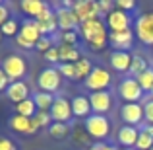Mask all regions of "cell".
Listing matches in <instances>:
<instances>
[{"instance_id": "1", "label": "cell", "mask_w": 153, "mask_h": 150, "mask_svg": "<svg viewBox=\"0 0 153 150\" xmlns=\"http://www.w3.org/2000/svg\"><path fill=\"white\" fill-rule=\"evenodd\" d=\"M79 35L87 41L91 51H103L108 43L107 33V22L103 20H89V22L79 23Z\"/></svg>"}, {"instance_id": "2", "label": "cell", "mask_w": 153, "mask_h": 150, "mask_svg": "<svg viewBox=\"0 0 153 150\" xmlns=\"http://www.w3.org/2000/svg\"><path fill=\"white\" fill-rule=\"evenodd\" d=\"M83 129L87 131V135H89L91 139H95V140H105V139H108L112 127H111V121H108L105 115L91 113V115L85 119V123H83Z\"/></svg>"}, {"instance_id": "3", "label": "cell", "mask_w": 153, "mask_h": 150, "mask_svg": "<svg viewBox=\"0 0 153 150\" xmlns=\"http://www.w3.org/2000/svg\"><path fill=\"white\" fill-rule=\"evenodd\" d=\"M2 70L6 72L8 80L10 82H19V80L25 76L27 72V63L25 59H23L22 55H16V53H12V55H8L6 59L2 60Z\"/></svg>"}, {"instance_id": "4", "label": "cell", "mask_w": 153, "mask_h": 150, "mask_svg": "<svg viewBox=\"0 0 153 150\" xmlns=\"http://www.w3.org/2000/svg\"><path fill=\"white\" fill-rule=\"evenodd\" d=\"M37 86L41 92H47V94H54V92L60 90L62 86V74L58 72L56 66H47L39 72L37 76Z\"/></svg>"}, {"instance_id": "5", "label": "cell", "mask_w": 153, "mask_h": 150, "mask_svg": "<svg viewBox=\"0 0 153 150\" xmlns=\"http://www.w3.org/2000/svg\"><path fill=\"white\" fill-rule=\"evenodd\" d=\"M116 92L124 99V103H140V99L146 94L136 78H122L116 86Z\"/></svg>"}, {"instance_id": "6", "label": "cell", "mask_w": 153, "mask_h": 150, "mask_svg": "<svg viewBox=\"0 0 153 150\" xmlns=\"http://www.w3.org/2000/svg\"><path fill=\"white\" fill-rule=\"evenodd\" d=\"M111 82H112L111 72H108L107 68H103V66H95L93 70H91V74L87 76V80L83 82V86L93 94V92H105L108 86H111Z\"/></svg>"}, {"instance_id": "7", "label": "cell", "mask_w": 153, "mask_h": 150, "mask_svg": "<svg viewBox=\"0 0 153 150\" xmlns=\"http://www.w3.org/2000/svg\"><path fill=\"white\" fill-rule=\"evenodd\" d=\"M134 33L143 45L153 47V12H146L134 22Z\"/></svg>"}, {"instance_id": "8", "label": "cell", "mask_w": 153, "mask_h": 150, "mask_svg": "<svg viewBox=\"0 0 153 150\" xmlns=\"http://www.w3.org/2000/svg\"><path fill=\"white\" fill-rule=\"evenodd\" d=\"M74 14L78 16L79 23L89 20H101V8L97 0H78L74 4Z\"/></svg>"}, {"instance_id": "9", "label": "cell", "mask_w": 153, "mask_h": 150, "mask_svg": "<svg viewBox=\"0 0 153 150\" xmlns=\"http://www.w3.org/2000/svg\"><path fill=\"white\" fill-rule=\"evenodd\" d=\"M51 115H52L54 123H68L74 117V113H72V101L68 98H64V96H56L54 103L51 107Z\"/></svg>"}, {"instance_id": "10", "label": "cell", "mask_w": 153, "mask_h": 150, "mask_svg": "<svg viewBox=\"0 0 153 150\" xmlns=\"http://www.w3.org/2000/svg\"><path fill=\"white\" fill-rule=\"evenodd\" d=\"M120 117H122V121L126 125L138 127V125H142L146 121V117H143V105L142 103H124L120 107Z\"/></svg>"}, {"instance_id": "11", "label": "cell", "mask_w": 153, "mask_h": 150, "mask_svg": "<svg viewBox=\"0 0 153 150\" xmlns=\"http://www.w3.org/2000/svg\"><path fill=\"white\" fill-rule=\"evenodd\" d=\"M89 103H91V111L97 113V115H105V113H108L112 109V96L108 90L105 92H93V94H89Z\"/></svg>"}, {"instance_id": "12", "label": "cell", "mask_w": 153, "mask_h": 150, "mask_svg": "<svg viewBox=\"0 0 153 150\" xmlns=\"http://www.w3.org/2000/svg\"><path fill=\"white\" fill-rule=\"evenodd\" d=\"M56 22H58V29L62 31H78L79 29V20L74 14V10H66V8H56Z\"/></svg>"}, {"instance_id": "13", "label": "cell", "mask_w": 153, "mask_h": 150, "mask_svg": "<svg viewBox=\"0 0 153 150\" xmlns=\"http://www.w3.org/2000/svg\"><path fill=\"white\" fill-rule=\"evenodd\" d=\"M136 33L132 29H124V31H111L108 33V43L111 47H114V51H128L134 45Z\"/></svg>"}, {"instance_id": "14", "label": "cell", "mask_w": 153, "mask_h": 150, "mask_svg": "<svg viewBox=\"0 0 153 150\" xmlns=\"http://www.w3.org/2000/svg\"><path fill=\"white\" fill-rule=\"evenodd\" d=\"M140 136V129L138 127H130V125H122L116 131V142L120 144V148H136Z\"/></svg>"}, {"instance_id": "15", "label": "cell", "mask_w": 153, "mask_h": 150, "mask_svg": "<svg viewBox=\"0 0 153 150\" xmlns=\"http://www.w3.org/2000/svg\"><path fill=\"white\" fill-rule=\"evenodd\" d=\"M130 16H128V12H122V10H112L111 14L107 16V27L111 31H124V29H130Z\"/></svg>"}, {"instance_id": "16", "label": "cell", "mask_w": 153, "mask_h": 150, "mask_svg": "<svg viewBox=\"0 0 153 150\" xmlns=\"http://www.w3.org/2000/svg\"><path fill=\"white\" fill-rule=\"evenodd\" d=\"M18 35H19V37H23L25 41L33 43V45H37V41L43 37L41 31H39L37 22L31 20V18H27V20H23V22H22V27H19V33Z\"/></svg>"}, {"instance_id": "17", "label": "cell", "mask_w": 153, "mask_h": 150, "mask_svg": "<svg viewBox=\"0 0 153 150\" xmlns=\"http://www.w3.org/2000/svg\"><path fill=\"white\" fill-rule=\"evenodd\" d=\"M6 98L10 101H14V103H19V101L31 98L27 82H23V80H19V82H10V86H8V90H6Z\"/></svg>"}, {"instance_id": "18", "label": "cell", "mask_w": 153, "mask_h": 150, "mask_svg": "<svg viewBox=\"0 0 153 150\" xmlns=\"http://www.w3.org/2000/svg\"><path fill=\"white\" fill-rule=\"evenodd\" d=\"M108 63L114 70L118 72H130V64H132V55L128 51H112L108 57Z\"/></svg>"}, {"instance_id": "19", "label": "cell", "mask_w": 153, "mask_h": 150, "mask_svg": "<svg viewBox=\"0 0 153 150\" xmlns=\"http://www.w3.org/2000/svg\"><path fill=\"white\" fill-rule=\"evenodd\" d=\"M72 113H74V117H83V119H87V117L91 115L89 98H85V96H76V98L72 99Z\"/></svg>"}, {"instance_id": "20", "label": "cell", "mask_w": 153, "mask_h": 150, "mask_svg": "<svg viewBox=\"0 0 153 150\" xmlns=\"http://www.w3.org/2000/svg\"><path fill=\"white\" fill-rule=\"evenodd\" d=\"M45 6H47V4L41 2V0H22V4H19L22 12L25 16H31V20L37 18V16L45 10Z\"/></svg>"}, {"instance_id": "21", "label": "cell", "mask_w": 153, "mask_h": 150, "mask_svg": "<svg viewBox=\"0 0 153 150\" xmlns=\"http://www.w3.org/2000/svg\"><path fill=\"white\" fill-rule=\"evenodd\" d=\"M33 101H35V105H37V111H51V107H52V103H54V98L56 96L54 94H47V92H35L33 96Z\"/></svg>"}, {"instance_id": "22", "label": "cell", "mask_w": 153, "mask_h": 150, "mask_svg": "<svg viewBox=\"0 0 153 150\" xmlns=\"http://www.w3.org/2000/svg\"><path fill=\"white\" fill-rule=\"evenodd\" d=\"M8 125H10L12 131L22 133V135H27V131H29V127H31V119H27V117H23V115L14 113V115L8 119Z\"/></svg>"}, {"instance_id": "23", "label": "cell", "mask_w": 153, "mask_h": 150, "mask_svg": "<svg viewBox=\"0 0 153 150\" xmlns=\"http://www.w3.org/2000/svg\"><path fill=\"white\" fill-rule=\"evenodd\" d=\"M58 55H60V64L62 63H78L79 59H82V55H79V51L76 49V47H70V45H58Z\"/></svg>"}, {"instance_id": "24", "label": "cell", "mask_w": 153, "mask_h": 150, "mask_svg": "<svg viewBox=\"0 0 153 150\" xmlns=\"http://www.w3.org/2000/svg\"><path fill=\"white\" fill-rule=\"evenodd\" d=\"M14 109H16L18 115H23V117H27V119H33V117L37 115V105H35L33 98H27V99L19 101V103H16Z\"/></svg>"}, {"instance_id": "25", "label": "cell", "mask_w": 153, "mask_h": 150, "mask_svg": "<svg viewBox=\"0 0 153 150\" xmlns=\"http://www.w3.org/2000/svg\"><path fill=\"white\" fill-rule=\"evenodd\" d=\"M74 66H76V80H82V82H85L87 76L91 74V70L95 68L93 63L89 59H85V57H82L78 63H74Z\"/></svg>"}, {"instance_id": "26", "label": "cell", "mask_w": 153, "mask_h": 150, "mask_svg": "<svg viewBox=\"0 0 153 150\" xmlns=\"http://www.w3.org/2000/svg\"><path fill=\"white\" fill-rule=\"evenodd\" d=\"M149 68V63H147L146 59H143L142 55H132V64H130V72L134 78H138L140 74H143V72Z\"/></svg>"}, {"instance_id": "27", "label": "cell", "mask_w": 153, "mask_h": 150, "mask_svg": "<svg viewBox=\"0 0 153 150\" xmlns=\"http://www.w3.org/2000/svg\"><path fill=\"white\" fill-rule=\"evenodd\" d=\"M68 133H70V127H68V123H52L49 127V135L52 139L56 140H62L68 136Z\"/></svg>"}, {"instance_id": "28", "label": "cell", "mask_w": 153, "mask_h": 150, "mask_svg": "<svg viewBox=\"0 0 153 150\" xmlns=\"http://www.w3.org/2000/svg\"><path fill=\"white\" fill-rule=\"evenodd\" d=\"M72 139H74V142L79 144V146H87V148L91 146V136L87 135V131L82 129V127H76L74 131H72Z\"/></svg>"}, {"instance_id": "29", "label": "cell", "mask_w": 153, "mask_h": 150, "mask_svg": "<svg viewBox=\"0 0 153 150\" xmlns=\"http://www.w3.org/2000/svg\"><path fill=\"white\" fill-rule=\"evenodd\" d=\"M138 84L142 86V90L143 92H151L153 90V68H147L143 74H140L138 78Z\"/></svg>"}, {"instance_id": "30", "label": "cell", "mask_w": 153, "mask_h": 150, "mask_svg": "<svg viewBox=\"0 0 153 150\" xmlns=\"http://www.w3.org/2000/svg\"><path fill=\"white\" fill-rule=\"evenodd\" d=\"M19 27H22V26L18 23V20L10 18L2 27H0V31H2L4 37H14V35H18V33H19Z\"/></svg>"}, {"instance_id": "31", "label": "cell", "mask_w": 153, "mask_h": 150, "mask_svg": "<svg viewBox=\"0 0 153 150\" xmlns=\"http://www.w3.org/2000/svg\"><path fill=\"white\" fill-rule=\"evenodd\" d=\"M153 148V136H149L146 131L140 129V136L136 142V150H151Z\"/></svg>"}, {"instance_id": "32", "label": "cell", "mask_w": 153, "mask_h": 150, "mask_svg": "<svg viewBox=\"0 0 153 150\" xmlns=\"http://www.w3.org/2000/svg\"><path fill=\"white\" fill-rule=\"evenodd\" d=\"M78 43V31H60V45L76 47Z\"/></svg>"}, {"instance_id": "33", "label": "cell", "mask_w": 153, "mask_h": 150, "mask_svg": "<svg viewBox=\"0 0 153 150\" xmlns=\"http://www.w3.org/2000/svg\"><path fill=\"white\" fill-rule=\"evenodd\" d=\"M58 72L62 74V78H68V80H76V66L74 64H70V63H62V64H58Z\"/></svg>"}, {"instance_id": "34", "label": "cell", "mask_w": 153, "mask_h": 150, "mask_svg": "<svg viewBox=\"0 0 153 150\" xmlns=\"http://www.w3.org/2000/svg\"><path fill=\"white\" fill-rule=\"evenodd\" d=\"M52 47H56V45H54V37H49V35H43V37L37 41L35 49H37V51H41L43 55H45V53L49 51V49H52Z\"/></svg>"}, {"instance_id": "35", "label": "cell", "mask_w": 153, "mask_h": 150, "mask_svg": "<svg viewBox=\"0 0 153 150\" xmlns=\"http://www.w3.org/2000/svg\"><path fill=\"white\" fill-rule=\"evenodd\" d=\"M35 119H37V123H39V127H41V129H45V127H51V125L54 123V121H52V115H51V111H37Z\"/></svg>"}, {"instance_id": "36", "label": "cell", "mask_w": 153, "mask_h": 150, "mask_svg": "<svg viewBox=\"0 0 153 150\" xmlns=\"http://www.w3.org/2000/svg\"><path fill=\"white\" fill-rule=\"evenodd\" d=\"M54 18H56L54 10H52L49 4H47V6H45V10H43L41 14L37 16V18H35V22H39V23H47V22H51V20H54Z\"/></svg>"}, {"instance_id": "37", "label": "cell", "mask_w": 153, "mask_h": 150, "mask_svg": "<svg viewBox=\"0 0 153 150\" xmlns=\"http://www.w3.org/2000/svg\"><path fill=\"white\" fill-rule=\"evenodd\" d=\"M143 117H146L147 125H153V99H146L143 103Z\"/></svg>"}, {"instance_id": "38", "label": "cell", "mask_w": 153, "mask_h": 150, "mask_svg": "<svg viewBox=\"0 0 153 150\" xmlns=\"http://www.w3.org/2000/svg\"><path fill=\"white\" fill-rule=\"evenodd\" d=\"M45 60L47 63H60V55H58V47H52L45 53Z\"/></svg>"}, {"instance_id": "39", "label": "cell", "mask_w": 153, "mask_h": 150, "mask_svg": "<svg viewBox=\"0 0 153 150\" xmlns=\"http://www.w3.org/2000/svg\"><path fill=\"white\" fill-rule=\"evenodd\" d=\"M116 8L122 10V12H130V10L136 8V2L134 0H118V2H116Z\"/></svg>"}, {"instance_id": "40", "label": "cell", "mask_w": 153, "mask_h": 150, "mask_svg": "<svg viewBox=\"0 0 153 150\" xmlns=\"http://www.w3.org/2000/svg\"><path fill=\"white\" fill-rule=\"evenodd\" d=\"M8 20H10V8H8L6 4H0V27H2Z\"/></svg>"}, {"instance_id": "41", "label": "cell", "mask_w": 153, "mask_h": 150, "mask_svg": "<svg viewBox=\"0 0 153 150\" xmlns=\"http://www.w3.org/2000/svg\"><path fill=\"white\" fill-rule=\"evenodd\" d=\"M99 8H101V16H108L112 12V2L111 0H99Z\"/></svg>"}, {"instance_id": "42", "label": "cell", "mask_w": 153, "mask_h": 150, "mask_svg": "<svg viewBox=\"0 0 153 150\" xmlns=\"http://www.w3.org/2000/svg\"><path fill=\"white\" fill-rule=\"evenodd\" d=\"M0 150H18L14 142H12L10 139H6V136H0Z\"/></svg>"}, {"instance_id": "43", "label": "cell", "mask_w": 153, "mask_h": 150, "mask_svg": "<svg viewBox=\"0 0 153 150\" xmlns=\"http://www.w3.org/2000/svg\"><path fill=\"white\" fill-rule=\"evenodd\" d=\"M16 45H18L19 49H25V51H29V49H35V45H33V43L25 41V39H23V37H19V35H16Z\"/></svg>"}, {"instance_id": "44", "label": "cell", "mask_w": 153, "mask_h": 150, "mask_svg": "<svg viewBox=\"0 0 153 150\" xmlns=\"http://www.w3.org/2000/svg\"><path fill=\"white\" fill-rule=\"evenodd\" d=\"M8 86H10V80H8L6 72L2 70V66H0V92H6Z\"/></svg>"}, {"instance_id": "45", "label": "cell", "mask_w": 153, "mask_h": 150, "mask_svg": "<svg viewBox=\"0 0 153 150\" xmlns=\"http://www.w3.org/2000/svg\"><path fill=\"white\" fill-rule=\"evenodd\" d=\"M142 131H146L149 136H153V125H143V127H142Z\"/></svg>"}, {"instance_id": "46", "label": "cell", "mask_w": 153, "mask_h": 150, "mask_svg": "<svg viewBox=\"0 0 153 150\" xmlns=\"http://www.w3.org/2000/svg\"><path fill=\"white\" fill-rule=\"evenodd\" d=\"M101 146H103V142H93L87 150H101Z\"/></svg>"}, {"instance_id": "47", "label": "cell", "mask_w": 153, "mask_h": 150, "mask_svg": "<svg viewBox=\"0 0 153 150\" xmlns=\"http://www.w3.org/2000/svg\"><path fill=\"white\" fill-rule=\"evenodd\" d=\"M101 150H116V148H114V146H111V144H108V142H103Z\"/></svg>"}, {"instance_id": "48", "label": "cell", "mask_w": 153, "mask_h": 150, "mask_svg": "<svg viewBox=\"0 0 153 150\" xmlns=\"http://www.w3.org/2000/svg\"><path fill=\"white\" fill-rule=\"evenodd\" d=\"M116 150H132V148H116Z\"/></svg>"}, {"instance_id": "49", "label": "cell", "mask_w": 153, "mask_h": 150, "mask_svg": "<svg viewBox=\"0 0 153 150\" xmlns=\"http://www.w3.org/2000/svg\"><path fill=\"white\" fill-rule=\"evenodd\" d=\"M2 37H4V35H2V31H0V41H2Z\"/></svg>"}, {"instance_id": "50", "label": "cell", "mask_w": 153, "mask_h": 150, "mask_svg": "<svg viewBox=\"0 0 153 150\" xmlns=\"http://www.w3.org/2000/svg\"><path fill=\"white\" fill-rule=\"evenodd\" d=\"M149 96H151V99H153V90H151V92H149Z\"/></svg>"}, {"instance_id": "51", "label": "cell", "mask_w": 153, "mask_h": 150, "mask_svg": "<svg viewBox=\"0 0 153 150\" xmlns=\"http://www.w3.org/2000/svg\"><path fill=\"white\" fill-rule=\"evenodd\" d=\"M0 4H2V2H0Z\"/></svg>"}, {"instance_id": "52", "label": "cell", "mask_w": 153, "mask_h": 150, "mask_svg": "<svg viewBox=\"0 0 153 150\" xmlns=\"http://www.w3.org/2000/svg\"><path fill=\"white\" fill-rule=\"evenodd\" d=\"M151 150H153V148H151Z\"/></svg>"}]
</instances>
